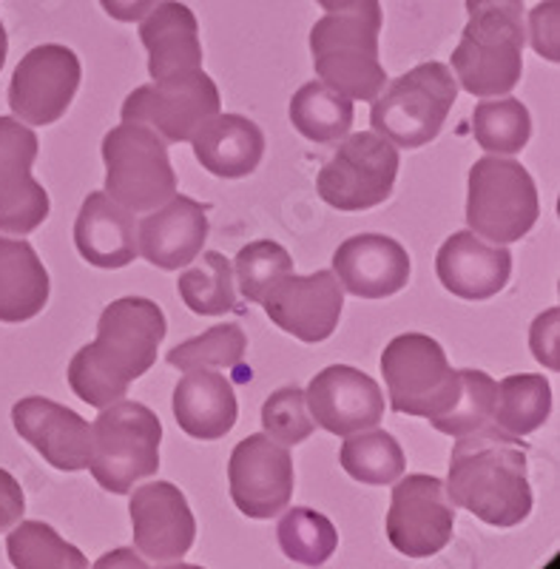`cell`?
I'll return each instance as SVG.
<instances>
[{
  "label": "cell",
  "mask_w": 560,
  "mask_h": 569,
  "mask_svg": "<svg viewBox=\"0 0 560 569\" xmlns=\"http://www.w3.org/2000/svg\"><path fill=\"white\" fill-rule=\"evenodd\" d=\"M7 552L18 569H86L89 558L43 521H23L7 538Z\"/></svg>",
  "instance_id": "obj_33"
},
{
  "label": "cell",
  "mask_w": 560,
  "mask_h": 569,
  "mask_svg": "<svg viewBox=\"0 0 560 569\" xmlns=\"http://www.w3.org/2000/svg\"><path fill=\"white\" fill-rule=\"evenodd\" d=\"M558 20H560V0H543L529 12V34H532L534 52L547 58L549 63H558Z\"/></svg>",
  "instance_id": "obj_39"
},
{
  "label": "cell",
  "mask_w": 560,
  "mask_h": 569,
  "mask_svg": "<svg viewBox=\"0 0 560 569\" xmlns=\"http://www.w3.org/2000/svg\"><path fill=\"white\" fill-rule=\"evenodd\" d=\"M304 401L319 427L333 436L370 430L384 416V393L361 370L348 365H330L310 379Z\"/></svg>",
  "instance_id": "obj_18"
},
{
  "label": "cell",
  "mask_w": 560,
  "mask_h": 569,
  "mask_svg": "<svg viewBox=\"0 0 560 569\" xmlns=\"http://www.w3.org/2000/svg\"><path fill=\"white\" fill-rule=\"evenodd\" d=\"M129 510L137 550L149 558V563H180L191 552L197 521L182 490H177L171 481L140 487L131 496Z\"/></svg>",
  "instance_id": "obj_17"
},
{
  "label": "cell",
  "mask_w": 560,
  "mask_h": 569,
  "mask_svg": "<svg viewBox=\"0 0 560 569\" xmlns=\"http://www.w3.org/2000/svg\"><path fill=\"white\" fill-rule=\"evenodd\" d=\"M552 413V388L547 376L538 373H516L507 376L498 385L496 413L492 421L509 436H529L541 430Z\"/></svg>",
  "instance_id": "obj_29"
},
{
  "label": "cell",
  "mask_w": 560,
  "mask_h": 569,
  "mask_svg": "<svg viewBox=\"0 0 560 569\" xmlns=\"http://www.w3.org/2000/svg\"><path fill=\"white\" fill-rule=\"evenodd\" d=\"M381 20L379 0H361L316 20L310 29V52L319 80L350 100H373L387 83L379 60Z\"/></svg>",
  "instance_id": "obj_4"
},
{
  "label": "cell",
  "mask_w": 560,
  "mask_h": 569,
  "mask_svg": "<svg viewBox=\"0 0 560 569\" xmlns=\"http://www.w3.org/2000/svg\"><path fill=\"white\" fill-rule=\"evenodd\" d=\"M208 231V208L191 197L174 194L140 222L137 248L154 268L180 271L200 257Z\"/></svg>",
  "instance_id": "obj_21"
},
{
  "label": "cell",
  "mask_w": 560,
  "mask_h": 569,
  "mask_svg": "<svg viewBox=\"0 0 560 569\" xmlns=\"http://www.w3.org/2000/svg\"><path fill=\"white\" fill-rule=\"evenodd\" d=\"M277 536L284 556L304 567H322L339 547V532H336L333 521L310 507H293L290 512H284Z\"/></svg>",
  "instance_id": "obj_34"
},
{
  "label": "cell",
  "mask_w": 560,
  "mask_h": 569,
  "mask_svg": "<svg viewBox=\"0 0 560 569\" xmlns=\"http://www.w3.org/2000/svg\"><path fill=\"white\" fill-rule=\"evenodd\" d=\"M228 485L237 510L248 518H273L293 496V459L271 436H248L233 447L228 461Z\"/></svg>",
  "instance_id": "obj_15"
},
{
  "label": "cell",
  "mask_w": 560,
  "mask_h": 569,
  "mask_svg": "<svg viewBox=\"0 0 560 569\" xmlns=\"http://www.w3.org/2000/svg\"><path fill=\"white\" fill-rule=\"evenodd\" d=\"M290 123L313 142H339L353 126V103L324 80H313L290 98Z\"/></svg>",
  "instance_id": "obj_28"
},
{
  "label": "cell",
  "mask_w": 560,
  "mask_h": 569,
  "mask_svg": "<svg viewBox=\"0 0 560 569\" xmlns=\"http://www.w3.org/2000/svg\"><path fill=\"white\" fill-rule=\"evenodd\" d=\"M472 134L490 154H518L532 137V117L516 98L487 100L472 111Z\"/></svg>",
  "instance_id": "obj_32"
},
{
  "label": "cell",
  "mask_w": 560,
  "mask_h": 569,
  "mask_svg": "<svg viewBox=\"0 0 560 569\" xmlns=\"http://www.w3.org/2000/svg\"><path fill=\"white\" fill-rule=\"evenodd\" d=\"M106 194L131 213H149L177 194L168 142L149 126L123 123L103 137Z\"/></svg>",
  "instance_id": "obj_8"
},
{
  "label": "cell",
  "mask_w": 560,
  "mask_h": 569,
  "mask_svg": "<svg viewBox=\"0 0 560 569\" xmlns=\"http://www.w3.org/2000/svg\"><path fill=\"white\" fill-rule=\"evenodd\" d=\"M458 83L444 63H421L376 94L370 126L399 149H421L444 129Z\"/></svg>",
  "instance_id": "obj_6"
},
{
  "label": "cell",
  "mask_w": 560,
  "mask_h": 569,
  "mask_svg": "<svg viewBox=\"0 0 560 569\" xmlns=\"http://www.w3.org/2000/svg\"><path fill=\"white\" fill-rule=\"evenodd\" d=\"M527 447L501 427L483 425L452 445L447 496L483 525L518 527L532 512Z\"/></svg>",
  "instance_id": "obj_2"
},
{
  "label": "cell",
  "mask_w": 560,
  "mask_h": 569,
  "mask_svg": "<svg viewBox=\"0 0 560 569\" xmlns=\"http://www.w3.org/2000/svg\"><path fill=\"white\" fill-rule=\"evenodd\" d=\"M558 308H549L547 313L532 322L529 330V345H532L534 359L541 365H547L549 370H560V356H558Z\"/></svg>",
  "instance_id": "obj_40"
},
{
  "label": "cell",
  "mask_w": 560,
  "mask_h": 569,
  "mask_svg": "<svg viewBox=\"0 0 560 569\" xmlns=\"http://www.w3.org/2000/svg\"><path fill=\"white\" fill-rule=\"evenodd\" d=\"M12 425L20 439L58 470L78 472L89 467L91 427L74 410L43 396H29L12 408Z\"/></svg>",
  "instance_id": "obj_19"
},
{
  "label": "cell",
  "mask_w": 560,
  "mask_h": 569,
  "mask_svg": "<svg viewBox=\"0 0 560 569\" xmlns=\"http://www.w3.org/2000/svg\"><path fill=\"white\" fill-rule=\"evenodd\" d=\"M410 253L384 233L350 237L333 253V273L342 291L359 299H387L410 282Z\"/></svg>",
  "instance_id": "obj_20"
},
{
  "label": "cell",
  "mask_w": 560,
  "mask_h": 569,
  "mask_svg": "<svg viewBox=\"0 0 560 569\" xmlns=\"http://www.w3.org/2000/svg\"><path fill=\"white\" fill-rule=\"evenodd\" d=\"M7 54H9V38L3 23H0V69H3V63H7Z\"/></svg>",
  "instance_id": "obj_44"
},
{
  "label": "cell",
  "mask_w": 560,
  "mask_h": 569,
  "mask_svg": "<svg viewBox=\"0 0 560 569\" xmlns=\"http://www.w3.org/2000/svg\"><path fill=\"white\" fill-rule=\"evenodd\" d=\"M248 337L239 325H217L200 337L188 339L168 350V365L177 370H197V368H242L246 359Z\"/></svg>",
  "instance_id": "obj_35"
},
{
  "label": "cell",
  "mask_w": 560,
  "mask_h": 569,
  "mask_svg": "<svg viewBox=\"0 0 560 569\" xmlns=\"http://www.w3.org/2000/svg\"><path fill=\"white\" fill-rule=\"evenodd\" d=\"M74 246L94 268H126L140 253L137 220L106 191H91L74 222Z\"/></svg>",
  "instance_id": "obj_24"
},
{
  "label": "cell",
  "mask_w": 560,
  "mask_h": 569,
  "mask_svg": "<svg viewBox=\"0 0 560 569\" xmlns=\"http://www.w3.org/2000/svg\"><path fill=\"white\" fill-rule=\"evenodd\" d=\"M180 299L197 317H222L237 308L233 266L219 251H206L197 266L186 268L177 282Z\"/></svg>",
  "instance_id": "obj_31"
},
{
  "label": "cell",
  "mask_w": 560,
  "mask_h": 569,
  "mask_svg": "<svg viewBox=\"0 0 560 569\" xmlns=\"http://www.w3.org/2000/svg\"><path fill=\"white\" fill-rule=\"evenodd\" d=\"M49 271L27 240L0 237V322L18 325L38 317L49 302Z\"/></svg>",
  "instance_id": "obj_27"
},
{
  "label": "cell",
  "mask_w": 560,
  "mask_h": 569,
  "mask_svg": "<svg viewBox=\"0 0 560 569\" xmlns=\"http://www.w3.org/2000/svg\"><path fill=\"white\" fill-rule=\"evenodd\" d=\"M467 23L452 69L472 98H501L523 74V0H467Z\"/></svg>",
  "instance_id": "obj_3"
},
{
  "label": "cell",
  "mask_w": 560,
  "mask_h": 569,
  "mask_svg": "<svg viewBox=\"0 0 560 569\" xmlns=\"http://www.w3.org/2000/svg\"><path fill=\"white\" fill-rule=\"evenodd\" d=\"M80 78L83 69L69 46H38L14 66L9 83V109L27 126L58 123L78 94Z\"/></svg>",
  "instance_id": "obj_12"
},
{
  "label": "cell",
  "mask_w": 560,
  "mask_h": 569,
  "mask_svg": "<svg viewBox=\"0 0 560 569\" xmlns=\"http://www.w3.org/2000/svg\"><path fill=\"white\" fill-rule=\"evenodd\" d=\"M496 399H498V382L490 373L483 370H461V390L458 399L452 401V408L444 416L432 419L430 425L436 427L438 433L447 436H467L478 427L490 425L492 413H496Z\"/></svg>",
  "instance_id": "obj_36"
},
{
  "label": "cell",
  "mask_w": 560,
  "mask_h": 569,
  "mask_svg": "<svg viewBox=\"0 0 560 569\" xmlns=\"http://www.w3.org/2000/svg\"><path fill=\"white\" fill-rule=\"evenodd\" d=\"M219 89L202 69L140 86L126 98L123 123L149 126L166 142L191 140L193 131L219 114Z\"/></svg>",
  "instance_id": "obj_11"
},
{
  "label": "cell",
  "mask_w": 560,
  "mask_h": 569,
  "mask_svg": "<svg viewBox=\"0 0 560 569\" xmlns=\"http://www.w3.org/2000/svg\"><path fill=\"white\" fill-rule=\"evenodd\" d=\"M27 512V496L12 472L0 470V532L12 530Z\"/></svg>",
  "instance_id": "obj_41"
},
{
  "label": "cell",
  "mask_w": 560,
  "mask_h": 569,
  "mask_svg": "<svg viewBox=\"0 0 560 569\" xmlns=\"http://www.w3.org/2000/svg\"><path fill=\"white\" fill-rule=\"evenodd\" d=\"M171 408H174V419L182 427V433L200 441H217L228 436L239 416L233 385L226 376L208 368L186 370L174 388Z\"/></svg>",
  "instance_id": "obj_25"
},
{
  "label": "cell",
  "mask_w": 560,
  "mask_h": 569,
  "mask_svg": "<svg viewBox=\"0 0 560 569\" xmlns=\"http://www.w3.org/2000/svg\"><path fill=\"white\" fill-rule=\"evenodd\" d=\"M193 154L206 171L222 180H239L259 169L264 134L242 114H213L193 131Z\"/></svg>",
  "instance_id": "obj_26"
},
{
  "label": "cell",
  "mask_w": 560,
  "mask_h": 569,
  "mask_svg": "<svg viewBox=\"0 0 560 569\" xmlns=\"http://www.w3.org/2000/svg\"><path fill=\"white\" fill-rule=\"evenodd\" d=\"M140 40L149 52V74L154 80L202 69L200 23L180 0H160L142 18Z\"/></svg>",
  "instance_id": "obj_23"
},
{
  "label": "cell",
  "mask_w": 560,
  "mask_h": 569,
  "mask_svg": "<svg viewBox=\"0 0 560 569\" xmlns=\"http://www.w3.org/2000/svg\"><path fill=\"white\" fill-rule=\"evenodd\" d=\"M264 313L279 330L299 342L319 345L339 328L344 291L333 271H316L310 277L288 273L262 299Z\"/></svg>",
  "instance_id": "obj_16"
},
{
  "label": "cell",
  "mask_w": 560,
  "mask_h": 569,
  "mask_svg": "<svg viewBox=\"0 0 560 569\" xmlns=\"http://www.w3.org/2000/svg\"><path fill=\"white\" fill-rule=\"evenodd\" d=\"M399 177V149L379 131L342 137L316 177V191L339 211H368L390 200Z\"/></svg>",
  "instance_id": "obj_10"
},
{
  "label": "cell",
  "mask_w": 560,
  "mask_h": 569,
  "mask_svg": "<svg viewBox=\"0 0 560 569\" xmlns=\"http://www.w3.org/2000/svg\"><path fill=\"white\" fill-rule=\"evenodd\" d=\"M541 217L532 174L518 160L481 157L467 180V226L496 246L523 240Z\"/></svg>",
  "instance_id": "obj_7"
},
{
  "label": "cell",
  "mask_w": 560,
  "mask_h": 569,
  "mask_svg": "<svg viewBox=\"0 0 560 569\" xmlns=\"http://www.w3.org/2000/svg\"><path fill=\"white\" fill-rule=\"evenodd\" d=\"M38 134L18 117H0V231L27 237L52 211L46 188L32 177Z\"/></svg>",
  "instance_id": "obj_14"
},
{
  "label": "cell",
  "mask_w": 560,
  "mask_h": 569,
  "mask_svg": "<svg viewBox=\"0 0 560 569\" xmlns=\"http://www.w3.org/2000/svg\"><path fill=\"white\" fill-rule=\"evenodd\" d=\"M436 273L458 299L483 302L507 288L512 277V253L507 246H487L472 231H456L438 248Z\"/></svg>",
  "instance_id": "obj_22"
},
{
  "label": "cell",
  "mask_w": 560,
  "mask_h": 569,
  "mask_svg": "<svg viewBox=\"0 0 560 569\" xmlns=\"http://www.w3.org/2000/svg\"><path fill=\"white\" fill-rule=\"evenodd\" d=\"M166 339V313L157 302L123 297L106 305L97 339L69 362V388L91 408H109L126 399L131 382L149 373Z\"/></svg>",
  "instance_id": "obj_1"
},
{
  "label": "cell",
  "mask_w": 560,
  "mask_h": 569,
  "mask_svg": "<svg viewBox=\"0 0 560 569\" xmlns=\"http://www.w3.org/2000/svg\"><path fill=\"white\" fill-rule=\"evenodd\" d=\"M456 530V507L444 481L436 476H407L396 485L387 538L407 558H432L450 543Z\"/></svg>",
  "instance_id": "obj_13"
},
{
  "label": "cell",
  "mask_w": 560,
  "mask_h": 569,
  "mask_svg": "<svg viewBox=\"0 0 560 569\" xmlns=\"http://www.w3.org/2000/svg\"><path fill=\"white\" fill-rule=\"evenodd\" d=\"M344 472L350 479L370 487H387L404 476V450L387 430H361V436H344V445L339 450Z\"/></svg>",
  "instance_id": "obj_30"
},
{
  "label": "cell",
  "mask_w": 560,
  "mask_h": 569,
  "mask_svg": "<svg viewBox=\"0 0 560 569\" xmlns=\"http://www.w3.org/2000/svg\"><path fill=\"white\" fill-rule=\"evenodd\" d=\"M381 376L396 413L432 421L452 408L461 370H452L444 348L424 333H401L381 353Z\"/></svg>",
  "instance_id": "obj_9"
},
{
  "label": "cell",
  "mask_w": 560,
  "mask_h": 569,
  "mask_svg": "<svg viewBox=\"0 0 560 569\" xmlns=\"http://www.w3.org/2000/svg\"><path fill=\"white\" fill-rule=\"evenodd\" d=\"M162 425L157 413L140 401H114L97 416L91 427V470L106 492L126 496L137 481L160 470Z\"/></svg>",
  "instance_id": "obj_5"
},
{
  "label": "cell",
  "mask_w": 560,
  "mask_h": 569,
  "mask_svg": "<svg viewBox=\"0 0 560 569\" xmlns=\"http://www.w3.org/2000/svg\"><path fill=\"white\" fill-rule=\"evenodd\" d=\"M233 271H237V284L242 297L248 302L262 305L264 293L271 291L279 279L293 273V259L279 242L257 240L237 253Z\"/></svg>",
  "instance_id": "obj_37"
},
{
  "label": "cell",
  "mask_w": 560,
  "mask_h": 569,
  "mask_svg": "<svg viewBox=\"0 0 560 569\" xmlns=\"http://www.w3.org/2000/svg\"><path fill=\"white\" fill-rule=\"evenodd\" d=\"M316 3H319L324 12H342V9L356 7V3H361V0H316Z\"/></svg>",
  "instance_id": "obj_43"
},
{
  "label": "cell",
  "mask_w": 560,
  "mask_h": 569,
  "mask_svg": "<svg viewBox=\"0 0 560 569\" xmlns=\"http://www.w3.org/2000/svg\"><path fill=\"white\" fill-rule=\"evenodd\" d=\"M262 427L264 436H271L273 441L284 447L302 445L304 439H310L316 421L308 413L304 390L299 385H288V388L268 396V401L262 405Z\"/></svg>",
  "instance_id": "obj_38"
},
{
  "label": "cell",
  "mask_w": 560,
  "mask_h": 569,
  "mask_svg": "<svg viewBox=\"0 0 560 569\" xmlns=\"http://www.w3.org/2000/svg\"><path fill=\"white\" fill-rule=\"evenodd\" d=\"M157 3H160V0H100V7L106 9V14L120 20V23H137V20L146 18Z\"/></svg>",
  "instance_id": "obj_42"
}]
</instances>
